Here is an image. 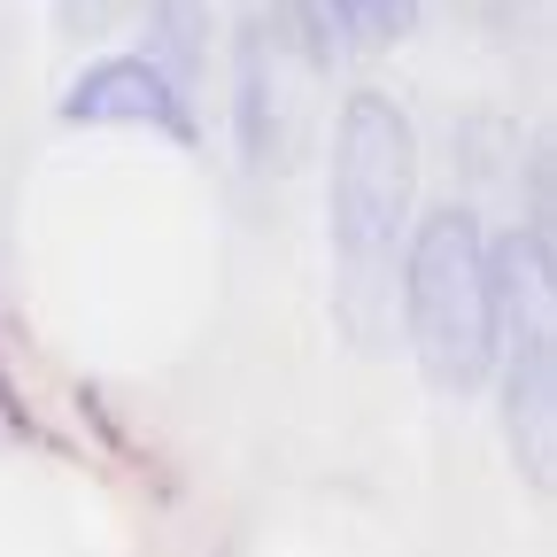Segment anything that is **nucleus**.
I'll use <instances>...</instances> for the list:
<instances>
[{
	"mask_svg": "<svg viewBox=\"0 0 557 557\" xmlns=\"http://www.w3.org/2000/svg\"><path fill=\"white\" fill-rule=\"evenodd\" d=\"M403 310H410V348L434 387H480L504 348V278L496 248L465 209H434L410 240L403 263Z\"/></svg>",
	"mask_w": 557,
	"mask_h": 557,
	"instance_id": "obj_1",
	"label": "nucleus"
},
{
	"mask_svg": "<svg viewBox=\"0 0 557 557\" xmlns=\"http://www.w3.org/2000/svg\"><path fill=\"white\" fill-rule=\"evenodd\" d=\"M139 0H62V24L70 32H109L116 16H132Z\"/></svg>",
	"mask_w": 557,
	"mask_h": 557,
	"instance_id": "obj_8",
	"label": "nucleus"
},
{
	"mask_svg": "<svg viewBox=\"0 0 557 557\" xmlns=\"http://www.w3.org/2000/svg\"><path fill=\"white\" fill-rule=\"evenodd\" d=\"M325 24H341L348 47H395L418 24V0H325Z\"/></svg>",
	"mask_w": 557,
	"mask_h": 557,
	"instance_id": "obj_7",
	"label": "nucleus"
},
{
	"mask_svg": "<svg viewBox=\"0 0 557 557\" xmlns=\"http://www.w3.org/2000/svg\"><path fill=\"white\" fill-rule=\"evenodd\" d=\"M62 116H70V124H148V132H171V139L194 132L186 94L163 78L148 54H109V62H94L86 78L62 94Z\"/></svg>",
	"mask_w": 557,
	"mask_h": 557,
	"instance_id": "obj_4",
	"label": "nucleus"
},
{
	"mask_svg": "<svg viewBox=\"0 0 557 557\" xmlns=\"http://www.w3.org/2000/svg\"><path fill=\"white\" fill-rule=\"evenodd\" d=\"M333 256L348 263V295L387 287L395 240L418 201V139L387 94H348L333 124Z\"/></svg>",
	"mask_w": 557,
	"mask_h": 557,
	"instance_id": "obj_2",
	"label": "nucleus"
},
{
	"mask_svg": "<svg viewBox=\"0 0 557 557\" xmlns=\"http://www.w3.org/2000/svg\"><path fill=\"white\" fill-rule=\"evenodd\" d=\"M519 418H527V465L542 472V457H549V325H542V310L519 318V333H511V426Z\"/></svg>",
	"mask_w": 557,
	"mask_h": 557,
	"instance_id": "obj_5",
	"label": "nucleus"
},
{
	"mask_svg": "<svg viewBox=\"0 0 557 557\" xmlns=\"http://www.w3.org/2000/svg\"><path fill=\"white\" fill-rule=\"evenodd\" d=\"M310 86H318V47L295 24V9L278 0L263 9V24L248 32V62H240V139L248 163H287L302 116H310Z\"/></svg>",
	"mask_w": 557,
	"mask_h": 557,
	"instance_id": "obj_3",
	"label": "nucleus"
},
{
	"mask_svg": "<svg viewBox=\"0 0 557 557\" xmlns=\"http://www.w3.org/2000/svg\"><path fill=\"white\" fill-rule=\"evenodd\" d=\"M201 9H209V0H156V54L148 62L163 70L171 86H186L194 70H201V54H209L201 47V24H194Z\"/></svg>",
	"mask_w": 557,
	"mask_h": 557,
	"instance_id": "obj_6",
	"label": "nucleus"
}]
</instances>
